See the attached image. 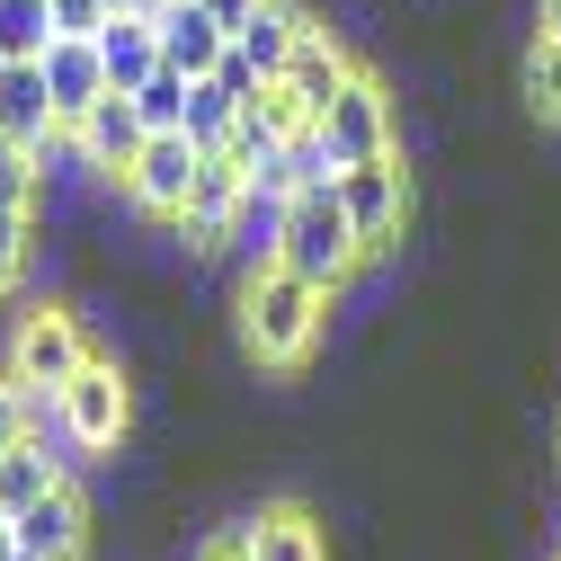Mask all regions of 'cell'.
I'll use <instances>...</instances> for the list:
<instances>
[{
	"label": "cell",
	"instance_id": "obj_1",
	"mask_svg": "<svg viewBox=\"0 0 561 561\" xmlns=\"http://www.w3.org/2000/svg\"><path fill=\"white\" fill-rule=\"evenodd\" d=\"M321 321H330V295L312 286V276H295L286 259H259L250 276H241V347L259 366H304L312 357V339H321Z\"/></svg>",
	"mask_w": 561,
	"mask_h": 561
},
{
	"label": "cell",
	"instance_id": "obj_2",
	"mask_svg": "<svg viewBox=\"0 0 561 561\" xmlns=\"http://www.w3.org/2000/svg\"><path fill=\"white\" fill-rule=\"evenodd\" d=\"M267 259H286L295 276H312L321 295H347V276L366 267V241H357V224H347V205H339V179H312V187L286 196V224H276Z\"/></svg>",
	"mask_w": 561,
	"mask_h": 561
},
{
	"label": "cell",
	"instance_id": "obj_3",
	"mask_svg": "<svg viewBox=\"0 0 561 561\" xmlns=\"http://www.w3.org/2000/svg\"><path fill=\"white\" fill-rule=\"evenodd\" d=\"M312 134H321V152H330V170H357V161L392 152V144H401V116H392V90H383L375 72H347V81L330 90V107L312 116Z\"/></svg>",
	"mask_w": 561,
	"mask_h": 561
},
{
	"label": "cell",
	"instance_id": "obj_4",
	"mask_svg": "<svg viewBox=\"0 0 561 561\" xmlns=\"http://www.w3.org/2000/svg\"><path fill=\"white\" fill-rule=\"evenodd\" d=\"M54 401H62V437H72V455H116L125 428H134V383H125L116 357H90Z\"/></svg>",
	"mask_w": 561,
	"mask_h": 561
},
{
	"label": "cell",
	"instance_id": "obj_5",
	"mask_svg": "<svg viewBox=\"0 0 561 561\" xmlns=\"http://www.w3.org/2000/svg\"><path fill=\"white\" fill-rule=\"evenodd\" d=\"M339 205H347V224H357L366 259H392L401 232H410V170H401V144L357 161V170H339Z\"/></svg>",
	"mask_w": 561,
	"mask_h": 561
},
{
	"label": "cell",
	"instance_id": "obj_6",
	"mask_svg": "<svg viewBox=\"0 0 561 561\" xmlns=\"http://www.w3.org/2000/svg\"><path fill=\"white\" fill-rule=\"evenodd\" d=\"M90 366V339H81V312L72 304H27L19 330H10V375L27 392H62Z\"/></svg>",
	"mask_w": 561,
	"mask_h": 561
},
{
	"label": "cell",
	"instance_id": "obj_7",
	"mask_svg": "<svg viewBox=\"0 0 561 561\" xmlns=\"http://www.w3.org/2000/svg\"><path fill=\"white\" fill-rule=\"evenodd\" d=\"M241 196H250V170H241L232 152H205V161H196V187H187V205H179V224H170V232H179L196 259H215V250L232 241Z\"/></svg>",
	"mask_w": 561,
	"mask_h": 561
},
{
	"label": "cell",
	"instance_id": "obj_8",
	"mask_svg": "<svg viewBox=\"0 0 561 561\" xmlns=\"http://www.w3.org/2000/svg\"><path fill=\"white\" fill-rule=\"evenodd\" d=\"M196 144L187 134H152L144 152H134V170L116 179V196L134 205V215H152V224H179V205H187V187H196Z\"/></svg>",
	"mask_w": 561,
	"mask_h": 561
},
{
	"label": "cell",
	"instance_id": "obj_9",
	"mask_svg": "<svg viewBox=\"0 0 561 561\" xmlns=\"http://www.w3.org/2000/svg\"><path fill=\"white\" fill-rule=\"evenodd\" d=\"M10 535L36 552V561H90V500H81V481L72 472H62L54 490H45V500H27L19 517H10Z\"/></svg>",
	"mask_w": 561,
	"mask_h": 561
},
{
	"label": "cell",
	"instance_id": "obj_10",
	"mask_svg": "<svg viewBox=\"0 0 561 561\" xmlns=\"http://www.w3.org/2000/svg\"><path fill=\"white\" fill-rule=\"evenodd\" d=\"M152 19H161V62H170V72H187V81H205V72L232 54V27L205 10V0H161Z\"/></svg>",
	"mask_w": 561,
	"mask_h": 561
},
{
	"label": "cell",
	"instance_id": "obj_11",
	"mask_svg": "<svg viewBox=\"0 0 561 561\" xmlns=\"http://www.w3.org/2000/svg\"><path fill=\"white\" fill-rule=\"evenodd\" d=\"M152 144V125H144V107H134V90H107L90 116H81V152H90V170L116 187L125 170H134V152Z\"/></svg>",
	"mask_w": 561,
	"mask_h": 561
},
{
	"label": "cell",
	"instance_id": "obj_12",
	"mask_svg": "<svg viewBox=\"0 0 561 561\" xmlns=\"http://www.w3.org/2000/svg\"><path fill=\"white\" fill-rule=\"evenodd\" d=\"M36 62H45V90H54V116H62V125H81V116L107 99V62H99V36H54Z\"/></svg>",
	"mask_w": 561,
	"mask_h": 561
},
{
	"label": "cell",
	"instance_id": "obj_13",
	"mask_svg": "<svg viewBox=\"0 0 561 561\" xmlns=\"http://www.w3.org/2000/svg\"><path fill=\"white\" fill-rule=\"evenodd\" d=\"M99 62H107V90H144V81L161 72V19H152V10H107Z\"/></svg>",
	"mask_w": 561,
	"mask_h": 561
},
{
	"label": "cell",
	"instance_id": "obj_14",
	"mask_svg": "<svg viewBox=\"0 0 561 561\" xmlns=\"http://www.w3.org/2000/svg\"><path fill=\"white\" fill-rule=\"evenodd\" d=\"M304 36H312V10H295V0H259V10L232 27V45L259 62V81H276V72H286Z\"/></svg>",
	"mask_w": 561,
	"mask_h": 561
},
{
	"label": "cell",
	"instance_id": "obj_15",
	"mask_svg": "<svg viewBox=\"0 0 561 561\" xmlns=\"http://www.w3.org/2000/svg\"><path fill=\"white\" fill-rule=\"evenodd\" d=\"M54 125L62 116H54V90H45V62H10V72H0V134H19V144L36 152Z\"/></svg>",
	"mask_w": 561,
	"mask_h": 561
},
{
	"label": "cell",
	"instance_id": "obj_16",
	"mask_svg": "<svg viewBox=\"0 0 561 561\" xmlns=\"http://www.w3.org/2000/svg\"><path fill=\"white\" fill-rule=\"evenodd\" d=\"M241 526H250V561H330V535L304 508H259Z\"/></svg>",
	"mask_w": 561,
	"mask_h": 561
},
{
	"label": "cell",
	"instance_id": "obj_17",
	"mask_svg": "<svg viewBox=\"0 0 561 561\" xmlns=\"http://www.w3.org/2000/svg\"><path fill=\"white\" fill-rule=\"evenodd\" d=\"M241 107H250V99H232L224 81H187V144H196V152H224L232 125H241Z\"/></svg>",
	"mask_w": 561,
	"mask_h": 561
},
{
	"label": "cell",
	"instance_id": "obj_18",
	"mask_svg": "<svg viewBox=\"0 0 561 561\" xmlns=\"http://www.w3.org/2000/svg\"><path fill=\"white\" fill-rule=\"evenodd\" d=\"M45 45H54V0H0V54L36 62Z\"/></svg>",
	"mask_w": 561,
	"mask_h": 561
},
{
	"label": "cell",
	"instance_id": "obj_19",
	"mask_svg": "<svg viewBox=\"0 0 561 561\" xmlns=\"http://www.w3.org/2000/svg\"><path fill=\"white\" fill-rule=\"evenodd\" d=\"M36 241H45V224L19 215V205H0V304H10V295H19V276L36 267Z\"/></svg>",
	"mask_w": 561,
	"mask_h": 561
},
{
	"label": "cell",
	"instance_id": "obj_20",
	"mask_svg": "<svg viewBox=\"0 0 561 561\" xmlns=\"http://www.w3.org/2000/svg\"><path fill=\"white\" fill-rule=\"evenodd\" d=\"M45 196V161L19 144V134H0V205H19V215H36Z\"/></svg>",
	"mask_w": 561,
	"mask_h": 561
},
{
	"label": "cell",
	"instance_id": "obj_21",
	"mask_svg": "<svg viewBox=\"0 0 561 561\" xmlns=\"http://www.w3.org/2000/svg\"><path fill=\"white\" fill-rule=\"evenodd\" d=\"M526 107L543 125H561V36H535L526 45Z\"/></svg>",
	"mask_w": 561,
	"mask_h": 561
},
{
	"label": "cell",
	"instance_id": "obj_22",
	"mask_svg": "<svg viewBox=\"0 0 561 561\" xmlns=\"http://www.w3.org/2000/svg\"><path fill=\"white\" fill-rule=\"evenodd\" d=\"M134 107H144L152 134H187V72H170V62H161V72L134 90Z\"/></svg>",
	"mask_w": 561,
	"mask_h": 561
},
{
	"label": "cell",
	"instance_id": "obj_23",
	"mask_svg": "<svg viewBox=\"0 0 561 561\" xmlns=\"http://www.w3.org/2000/svg\"><path fill=\"white\" fill-rule=\"evenodd\" d=\"M27 437V383L10 375V357H0V446H19Z\"/></svg>",
	"mask_w": 561,
	"mask_h": 561
},
{
	"label": "cell",
	"instance_id": "obj_24",
	"mask_svg": "<svg viewBox=\"0 0 561 561\" xmlns=\"http://www.w3.org/2000/svg\"><path fill=\"white\" fill-rule=\"evenodd\" d=\"M107 27V0H54V36H99Z\"/></svg>",
	"mask_w": 561,
	"mask_h": 561
},
{
	"label": "cell",
	"instance_id": "obj_25",
	"mask_svg": "<svg viewBox=\"0 0 561 561\" xmlns=\"http://www.w3.org/2000/svg\"><path fill=\"white\" fill-rule=\"evenodd\" d=\"M196 561H250V526H224V535H205Z\"/></svg>",
	"mask_w": 561,
	"mask_h": 561
},
{
	"label": "cell",
	"instance_id": "obj_26",
	"mask_svg": "<svg viewBox=\"0 0 561 561\" xmlns=\"http://www.w3.org/2000/svg\"><path fill=\"white\" fill-rule=\"evenodd\" d=\"M205 10H215V19H224V27H241V19H250V10H259V0H205Z\"/></svg>",
	"mask_w": 561,
	"mask_h": 561
},
{
	"label": "cell",
	"instance_id": "obj_27",
	"mask_svg": "<svg viewBox=\"0 0 561 561\" xmlns=\"http://www.w3.org/2000/svg\"><path fill=\"white\" fill-rule=\"evenodd\" d=\"M535 36H561V0H535Z\"/></svg>",
	"mask_w": 561,
	"mask_h": 561
},
{
	"label": "cell",
	"instance_id": "obj_28",
	"mask_svg": "<svg viewBox=\"0 0 561 561\" xmlns=\"http://www.w3.org/2000/svg\"><path fill=\"white\" fill-rule=\"evenodd\" d=\"M0 561H36V552H27V543H19V535H10V552H0Z\"/></svg>",
	"mask_w": 561,
	"mask_h": 561
},
{
	"label": "cell",
	"instance_id": "obj_29",
	"mask_svg": "<svg viewBox=\"0 0 561 561\" xmlns=\"http://www.w3.org/2000/svg\"><path fill=\"white\" fill-rule=\"evenodd\" d=\"M107 10H161V0H107Z\"/></svg>",
	"mask_w": 561,
	"mask_h": 561
},
{
	"label": "cell",
	"instance_id": "obj_30",
	"mask_svg": "<svg viewBox=\"0 0 561 561\" xmlns=\"http://www.w3.org/2000/svg\"><path fill=\"white\" fill-rule=\"evenodd\" d=\"M0 552H10V517H0Z\"/></svg>",
	"mask_w": 561,
	"mask_h": 561
},
{
	"label": "cell",
	"instance_id": "obj_31",
	"mask_svg": "<svg viewBox=\"0 0 561 561\" xmlns=\"http://www.w3.org/2000/svg\"><path fill=\"white\" fill-rule=\"evenodd\" d=\"M0 72H10V54H0Z\"/></svg>",
	"mask_w": 561,
	"mask_h": 561
}]
</instances>
